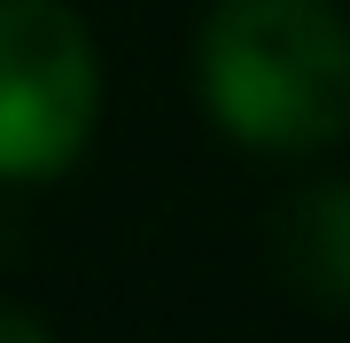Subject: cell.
<instances>
[{
  "label": "cell",
  "instance_id": "1",
  "mask_svg": "<svg viewBox=\"0 0 350 343\" xmlns=\"http://www.w3.org/2000/svg\"><path fill=\"white\" fill-rule=\"evenodd\" d=\"M195 78L202 110L241 149L312 156L350 133V24L327 0H218Z\"/></svg>",
  "mask_w": 350,
  "mask_h": 343
},
{
  "label": "cell",
  "instance_id": "2",
  "mask_svg": "<svg viewBox=\"0 0 350 343\" xmlns=\"http://www.w3.org/2000/svg\"><path fill=\"white\" fill-rule=\"evenodd\" d=\"M101 117L94 31L63 0H0V179H55Z\"/></svg>",
  "mask_w": 350,
  "mask_h": 343
},
{
  "label": "cell",
  "instance_id": "3",
  "mask_svg": "<svg viewBox=\"0 0 350 343\" xmlns=\"http://www.w3.org/2000/svg\"><path fill=\"white\" fill-rule=\"evenodd\" d=\"M280 266L312 305L350 312V179H319L280 211Z\"/></svg>",
  "mask_w": 350,
  "mask_h": 343
},
{
  "label": "cell",
  "instance_id": "4",
  "mask_svg": "<svg viewBox=\"0 0 350 343\" xmlns=\"http://www.w3.org/2000/svg\"><path fill=\"white\" fill-rule=\"evenodd\" d=\"M0 343H55V335L39 328L31 312H16V305H0Z\"/></svg>",
  "mask_w": 350,
  "mask_h": 343
}]
</instances>
